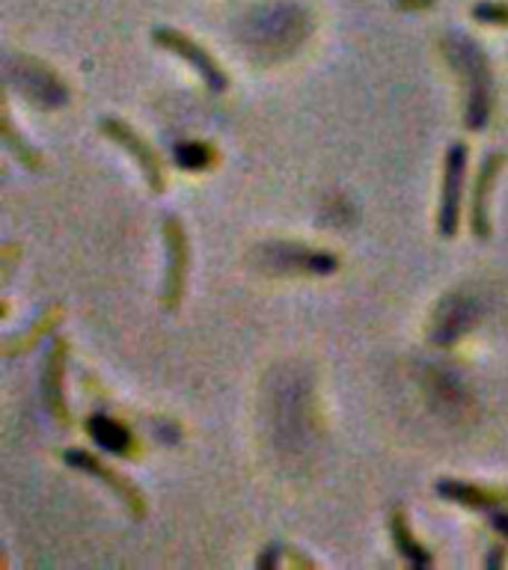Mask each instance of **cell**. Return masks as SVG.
Here are the masks:
<instances>
[{"label": "cell", "mask_w": 508, "mask_h": 570, "mask_svg": "<svg viewBox=\"0 0 508 570\" xmlns=\"http://www.w3.org/2000/svg\"><path fill=\"white\" fill-rule=\"evenodd\" d=\"M87 434L92 436L98 449H105V452L125 454V458H131L134 454L131 431H128L123 422L105 416V413H96V416L87 419Z\"/></svg>", "instance_id": "14"}, {"label": "cell", "mask_w": 508, "mask_h": 570, "mask_svg": "<svg viewBox=\"0 0 508 570\" xmlns=\"http://www.w3.org/2000/svg\"><path fill=\"white\" fill-rule=\"evenodd\" d=\"M479 318V309H476V303L461 297V294H452V297H446L440 303V309H437L434 327H431V342L434 345H455L458 338L472 327V321Z\"/></svg>", "instance_id": "11"}, {"label": "cell", "mask_w": 508, "mask_h": 570, "mask_svg": "<svg viewBox=\"0 0 508 570\" xmlns=\"http://www.w3.org/2000/svg\"><path fill=\"white\" fill-rule=\"evenodd\" d=\"M506 164V151H490L481 160V167L476 169V181H472L470 196V232L476 240H490L494 223H490V194L497 185L499 173Z\"/></svg>", "instance_id": "10"}, {"label": "cell", "mask_w": 508, "mask_h": 570, "mask_svg": "<svg viewBox=\"0 0 508 570\" xmlns=\"http://www.w3.org/2000/svg\"><path fill=\"white\" fill-rule=\"evenodd\" d=\"M490 525H494V529H497L502 538H508V514H506V511H494V514H490Z\"/></svg>", "instance_id": "24"}, {"label": "cell", "mask_w": 508, "mask_h": 570, "mask_svg": "<svg viewBox=\"0 0 508 570\" xmlns=\"http://www.w3.org/2000/svg\"><path fill=\"white\" fill-rule=\"evenodd\" d=\"M152 42L158 45V48H164V51L182 57V60L203 78V83L212 89V92L221 96V92L229 89V75H226V69L221 66V60H217L208 48H203V45L196 42V39H190L187 33H182L176 27H155V30H152Z\"/></svg>", "instance_id": "3"}, {"label": "cell", "mask_w": 508, "mask_h": 570, "mask_svg": "<svg viewBox=\"0 0 508 570\" xmlns=\"http://www.w3.org/2000/svg\"><path fill=\"white\" fill-rule=\"evenodd\" d=\"M9 80L25 92L27 101H33L42 110H53V107H62L69 101V89L60 80V75L33 57H16L9 66Z\"/></svg>", "instance_id": "7"}, {"label": "cell", "mask_w": 508, "mask_h": 570, "mask_svg": "<svg viewBox=\"0 0 508 570\" xmlns=\"http://www.w3.org/2000/svg\"><path fill=\"white\" fill-rule=\"evenodd\" d=\"M60 321H62L60 303L45 306L42 315H39V318H36L30 327H27V333H18V336H12L3 342V356H21V354H27V351H33L36 342H39L42 336H48V333H53Z\"/></svg>", "instance_id": "15"}, {"label": "cell", "mask_w": 508, "mask_h": 570, "mask_svg": "<svg viewBox=\"0 0 508 570\" xmlns=\"http://www.w3.org/2000/svg\"><path fill=\"white\" fill-rule=\"evenodd\" d=\"M258 265L274 271V274H312L328 276L339 271V256L328 253V249H312L303 244H292V240H271L258 249Z\"/></svg>", "instance_id": "4"}, {"label": "cell", "mask_w": 508, "mask_h": 570, "mask_svg": "<svg viewBox=\"0 0 508 570\" xmlns=\"http://www.w3.org/2000/svg\"><path fill=\"white\" fill-rule=\"evenodd\" d=\"M3 279L9 276V271H12V265H16L18 253H21V244H16V240H9V244H3Z\"/></svg>", "instance_id": "20"}, {"label": "cell", "mask_w": 508, "mask_h": 570, "mask_svg": "<svg viewBox=\"0 0 508 570\" xmlns=\"http://www.w3.org/2000/svg\"><path fill=\"white\" fill-rule=\"evenodd\" d=\"M395 7L404 9V12H417V9L434 7V0H395Z\"/></svg>", "instance_id": "23"}, {"label": "cell", "mask_w": 508, "mask_h": 570, "mask_svg": "<svg viewBox=\"0 0 508 570\" xmlns=\"http://www.w3.org/2000/svg\"><path fill=\"white\" fill-rule=\"evenodd\" d=\"M3 140H7V149L16 155V160L21 164L25 169H30V173H39L42 169V155L27 142V137H21V134L16 131V122H12V116H3Z\"/></svg>", "instance_id": "17"}, {"label": "cell", "mask_w": 508, "mask_h": 570, "mask_svg": "<svg viewBox=\"0 0 508 570\" xmlns=\"http://www.w3.org/2000/svg\"><path fill=\"white\" fill-rule=\"evenodd\" d=\"M443 57L449 60L463 80L467 107H463V128L467 131H485L494 114V71H490L488 53L479 42H472L463 33H446L440 39Z\"/></svg>", "instance_id": "1"}, {"label": "cell", "mask_w": 508, "mask_h": 570, "mask_svg": "<svg viewBox=\"0 0 508 570\" xmlns=\"http://www.w3.org/2000/svg\"><path fill=\"white\" fill-rule=\"evenodd\" d=\"M280 552H283V543H267L265 552H262V556L256 559V564L265 570L276 568V564H280Z\"/></svg>", "instance_id": "19"}, {"label": "cell", "mask_w": 508, "mask_h": 570, "mask_svg": "<svg viewBox=\"0 0 508 570\" xmlns=\"http://www.w3.org/2000/svg\"><path fill=\"white\" fill-rule=\"evenodd\" d=\"M506 559H508V547H502V543H499L497 550L490 552L488 559H485V564H488V568H502V564H506Z\"/></svg>", "instance_id": "22"}, {"label": "cell", "mask_w": 508, "mask_h": 570, "mask_svg": "<svg viewBox=\"0 0 508 570\" xmlns=\"http://www.w3.org/2000/svg\"><path fill=\"white\" fill-rule=\"evenodd\" d=\"M62 461L69 463L71 470L87 472V475L101 481V484L128 508V514H131L134 520H143V517H146L149 505H146L143 490L137 488L131 479H125L123 472H116L114 466H107L96 452H87V449H62Z\"/></svg>", "instance_id": "6"}, {"label": "cell", "mask_w": 508, "mask_h": 570, "mask_svg": "<svg viewBox=\"0 0 508 570\" xmlns=\"http://www.w3.org/2000/svg\"><path fill=\"white\" fill-rule=\"evenodd\" d=\"M437 493L455 505L472 508V511H497L508 502V490L485 488V484H472V481L458 479H440L437 481Z\"/></svg>", "instance_id": "12"}, {"label": "cell", "mask_w": 508, "mask_h": 570, "mask_svg": "<svg viewBox=\"0 0 508 570\" xmlns=\"http://www.w3.org/2000/svg\"><path fill=\"white\" fill-rule=\"evenodd\" d=\"M390 534H392V543H395V550L404 561H408L410 568H431L434 564V556L428 552V547L419 541L413 529L408 523V511L401 505H395L390 511Z\"/></svg>", "instance_id": "13"}, {"label": "cell", "mask_w": 508, "mask_h": 570, "mask_svg": "<svg viewBox=\"0 0 508 570\" xmlns=\"http://www.w3.org/2000/svg\"><path fill=\"white\" fill-rule=\"evenodd\" d=\"M285 561H289V564H294V568H315V561L306 559V556H301V552L294 550V547H285Z\"/></svg>", "instance_id": "21"}, {"label": "cell", "mask_w": 508, "mask_h": 570, "mask_svg": "<svg viewBox=\"0 0 508 570\" xmlns=\"http://www.w3.org/2000/svg\"><path fill=\"white\" fill-rule=\"evenodd\" d=\"M98 128L105 134L107 140H114L119 149H125L134 158V164L140 167L143 178H146V185H149L152 194H164L167 190V173H164V160L155 149H152V142L137 134L131 125L119 119V116H101L98 119Z\"/></svg>", "instance_id": "5"}, {"label": "cell", "mask_w": 508, "mask_h": 570, "mask_svg": "<svg viewBox=\"0 0 508 570\" xmlns=\"http://www.w3.org/2000/svg\"><path fill=\"white\" fill-rule=\"evenodd\" d=\"M467 158H470L467 142L455 140L452 146L446 149L443 190H440V214H437V232H440V238H455V235H458V223H461L463 176H467Z\"/></svg>", "instance_id": "8"}, {"label": "cell", "mask_w": 508, "mask_h": 570, "mask_svg": "<svg viewBox=\"0 0 508 570\" xmlns=\"http://www.w3.org/2000/svg\"><path fill=\"white\" fill-rule=\"evenodd\" d=\"M66 363H69V342L66 336H53L42 360V404L45 413L60 428H71V410L66 401Z\"/></svg>", "instance_id": "9"}, {"label": "cell", "mask_w": 508, "mask_h": 570, "mask_svg": "<svg viewBox=\"0 0 508 570\" xmlns=\"http://www.w3.org/2000/svg\"><path fill=\"white\" fill-rule=\"evenodd\" d=\"M470 16L481 21V24L508 27V3H502V0H481V3L470 9Z\"/></svg>", "instance_id": "18"}, {"label": "cell", "mask_w": 508, "mask_h": 570, "mask_svg": "<svg viewBox=\"0 0 508 570\" xmlns=\"http://www.w3.org/2000/svg\"><path fill=\"white\" fill-rule=\"evenodd\" d=\"M173 158H176L178 169H185V173H203V169H208L217 160V151L205 140H185L178 142Z\"/></svg>", "instance_id": "16"}, {"label": "cell", "mask_w": 508, "mask_h": 570, "mask_svg": "<svg viewBox=\"0 0 508 570\" xmlns=\"http://www.w3.org/2000/svg\"><path fill=\"white\" fill-rule=\"evenodd\" d=\"M160 235H164V249H167V271H164V285H160V309L178 312V306L185 301L190 240H187L185 223H182L178 214H164L160 217Z\"/></svg>", "instance_id": "2"}]
</instances>
